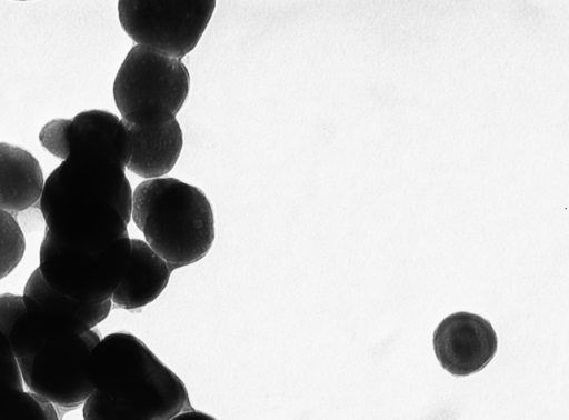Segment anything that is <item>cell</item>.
Returning <instances> with one entry per match:
<instances>
[{"mask_svg":"<svg viewBox=\"0 0 569 420\" xmlns=\"http://www.w3.org/2000/svg\"><path fill=\"white\" fill-rule=\"evenodd\" d=\"M127 164L113 153H70L44 180L40 211L46 230L80 251H102L129 237L133 191Z\"/></svg>","mask_w":569,"mask_h":420,"instance_id":"6da1fadb","label":"cell"},{"mask_svg":"<svg viewBox=\"0 0 569 420\" xmlns=\"http://www.w3.org/2000/svg\"><path fill=\"white\" fill-rule=\"evenodd\" d=\"M94 391L141 420H170L192 410L183 381L138 337L113 332L92 349Z\"/></svg>","mask_w":569,"mask_h":420,"instance_id":"7a4b0ae2","label":"cell"},{"mask_svg":"<svg viewBox=\"0 0 569 420\" xmlns=\"http://www.w3.org/2000/svg\"><path fill=\"white\" fill-rule=\"evenodd\" d=\"M131 219L172 271L203 259L216 238L208 198L201 189L177 178L148 179L138 184Z\"/></svg>","mask_w":569,"mask_h":420,"instance_id":"3957f363","label":"cell"},{"mask_svg":"<svg viewBox=\"0 0 569 420\" xmlns=\"http://www.w3.org/2000/svg\"><path fill=\"white\" fill-rule=\"evenodd\" d=\"M190 90V74L177 58L136 44L122 61L113 82L121 119L154 126L174 119Z\"/></svg>","mask_w":569,"mask_h":420,"instance_id":"277c9868","label":"cell"},{"mask_svg":"<svg viewBox=\"0 0 569 420\" xmlns=\"http://www.w3.org/2000/svg\"><path fill=\"white\" fill-rule=\"evenodd\" d=\"M24 312L12 326L9 343L17 359L33 354L44 343L83 334L102 322L111 299L81 303L52 289L37 268L23 289Z\"/></svg>","mask_w":569,"mask_h":420,"instance_id":"5b68a950","label":"cell"},{"mask_svg":"<svg viewBox=\"0 0 569 420\" xmlns=\"http://www.w3.org/2000/svg\"><path fill=\"white\" fill-rule=\"evenodd\" d=\"M130 256L129 237L102 251L89 252L72 249L44 230L38 269L56 291L81 303H99L111 299Z\"/></svg>","mask_w":569,"mask_h":420,"instance_id":"8992f818","label":"cell"},{"mask_svg":"<svg viewBox=\"0 0 569 420\" xmlns=\"http://www.w3.org/2000/svg\"><path fill=\"white\" fill-rule=\"evenodd\" d=\"M214 8V0H121L118 16L122 29L137 44L181 60L197 47Z\"/></svg>","mask_w":569,"mask_h":420,"instance_id":"52a82bcc","label":"cell"},{"mask_svg":"<svg viewBox=\"0 0 569 420\" xmlns=\"http://www.w3.org/2000/svg\"><path fill=\"white\" fill-rule=\"evenodd\" d=\"M100 336L83 334L44 343L33 354L17 359L23 383L30 392L60 408L83 404L94 391L89 377V359Z\"/></svg>","mask_w":569,"mask_h":420,"instance_id":"ba28073f","label":"cell"},{"mask_svg":"<svg viewBox=\"0 0 569 420\" xmlns=\"http://www.w3.org/2000/svg\"><path fill=\"white\" fill-rule=\"evenodd\" d=\"M433 350L441 367L456 377L482 370L495 357L498 338L491 323L470 312L446 317L433 332Z\"/></svg>","mask_w":569,"mask_h":420,"instance_id":"9c48e42d","label":"cell"},{"mask_svg":"<svg viewBox=\"0 0 569 420\" xmlns=\"http://www.w3.org/2000/svg\"><path fill=\"white\" fill-rule=\"evenodd\" d=\"M121 120L131 141L127 169L147 180L169 173L183 147V133L178 120L174 118L154 126H137Z\"/></svg>","mask_w":569,"mask_h":420,"instance_id":"30bf717a","label":"cell"},{"mask_svg":"<svg viewBox=\"0 0 569 420\" xmlns=\"http://www.w3.org/2000/svg\"><path fill=\"white\" fill-rule=\"evenodd\" d=\"M171 272L168 263L146 241L131 239L130 261L111 301L127 310L144 307L167 288Z\"/></svg>","mask_w":569,"mask_h":420,"instance_id":"8fae6325","label":"cell"},{"mask_svg":"<svg viewBox=\"0 0 569 420\" xmlns=\"http://www.w3.org/2000/svg\"><path fill=\"white\" fill-rule=\"evenodd\" d=\"M43 184L36 157L20 147L0 142V210L29 209L39 201Z\"/></svg>","mask_w":569,"mask_h":420,"instance_id":"7c38bea8","label":"cell"},{"mask_svg":"<svg viewBox=\"0 0 569 420\" xmlns=\"http://www.w3.org/2000/svg\"><path fill=\"white\" fill-rule=\"evenodd\" d=\"M26 252V238L18 221L0 210V280L9 276Z\"/></svg>","mask_w":569,"mask_h":420,"instance_id":"4fadbf2b","label":"cell"},{"mask_svg":"<svg viewBox=\"0 0 569 420\" xmlns=\"http://www.w3.org/2000/svg\"><path fill=\"white\" fill-rule=\"evenodd\" d=\"M0 420H59V416L52 403L22 391L0 412Z\"/></svg>","mask_w":569,"mask_h":420,"instance_id":"5bb4252c","label":"cell"},{"mask_svg":"<svg viewBox=\"0 0 569 420\" xmlns=\"http://www.w3.org/2000/svg\"><path fill=\"white\" fill-rule=\"evenodd\" d=\"M23 390V379L9 340L0 332V412Z\"/></svg>","mask_w":569,"mask_h":420,"instance_id":"9a60e30c","label":"cell"},{"mask_svg":"<svg viewBox=\"0 0 569 420\" xmlns=\"http://www.w3.org/2000/svg\"><path fill=\"white\" fill-rule=\"evenodd\" d=\"M23 297L13 293L0 296V332L8 339L12 326L24 312Z\"/></svg>","mask_w":569,"mask_h":420,"instance_id":"2e32d148","label":"cell"},{"mask_svg":"<svg viewBox=\"0 0 569 420\" xmlns=\"http://www.w3.org/2000/svg\"><path fill=\"white\" fill-rule=\"evenodd\" d=\"M170 420H217L210 414L197 410L183 411Z\"/></svg>","mask_w":569,"mask_h":420,"instance_id":"e0dca14e","label":"cell"}]
</instances>
